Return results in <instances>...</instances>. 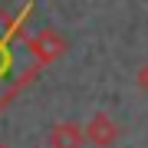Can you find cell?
<instances>
[{"instance_id": "1", "label": "cell", "mask_w": 148, "mask_h": 148, "mask_svg": "<svg viewBox=\"0 0 148 148\" xmlns=\"http://www.w3.org/2000/svg\"><path fill=\"white\" fill-rule=\"evenodd\" d=\"M66 36L59 30H53V27H46V30H40L36 36H30L27 40V49H30V59L36 66H49V63H56L59 56L66 53Z\"/></svg>"}, {"instance_id": "3", "label": "cell", "mask_w": 148, "mask_h": 148, "mask_svg": "<svg viewBox=\"0 0 148 148\" xmlns=\"http://www.w3.org/2000/svg\"><path fill=\"white\" fill-rule=\"evenodd\" d=\"M49 148H82L86 145V128L79 122H56L46 135Z\"/></svg>"}, {"instance_id": "5", "label": "cell", "mask_w": 148, "mask_h": 148, "mask_svg": "<svg viewBox=\"0 0 148 148\" xmlns=\"http://www.w3.org/2000/svg\"><path fill=\"white\" fill-rule=\"evenodd\" d=\"M0 148H7V145H0Z\"/></svg>"}, {"instance_id": "2", "label": "cell", "mask_w": 148, "mask_h": 148, "mask_svg": "<svg viewBox=\"0 0 148 148\" xmlns=\"http://www.w3.org/2000/svg\"><path fill=\"white\" fill-rule=\"evenodd\" d=\"M86 142L95 145V148H109V145H115L119 142V135H122V128H119V122L109 115V112H95V115L86 122Z\"/></svg>"}, {"instance_id": "4", "label": "cell", "mask_w": 148, "mask_h": 148, "mask_svg": "<svg viewBox=\"0 0 148 148\" xmlns=\"http://www.w3.org/2000/svg\"><path fill=\"white\" fill-rule=\"evenodd\" d=\"M135 86H138L142 92H148V63L138 66V73H135Z\"/></svg>"}]
</instances>
